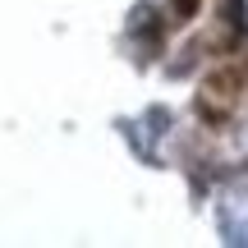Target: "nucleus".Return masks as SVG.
<instances>
[{"label":"nucleus","mask_w":248,"mask_h":248,"mask_svg":"<svg viewBox=\"0 0 248 248\" xmlns=\"http://www.w3.org/2000/svg\"><path fill=\"white\" fill-rule=\"evenodd\" d=\"M239 97H244V69H239V64H225V69H212L202 83H198V101H193V106H198L202 120L221 124V120L234 115Z\"/></svg>","instance_id":"f257e3e1"},{"label":"nucleus","mask_w":248,"mask_h":248,"mask_svg":"<svg viewBox=\"0 0 248 248\" xmlns=\"http://www.w3.org/2000/svg\"><path fill=\"white\" fill-rule=\"evenodd\" d=\"M198 14V0H170V18L175 23H184V18H193Z\"/></svg>","instance_id":"f03ea898"}]
</instances>
